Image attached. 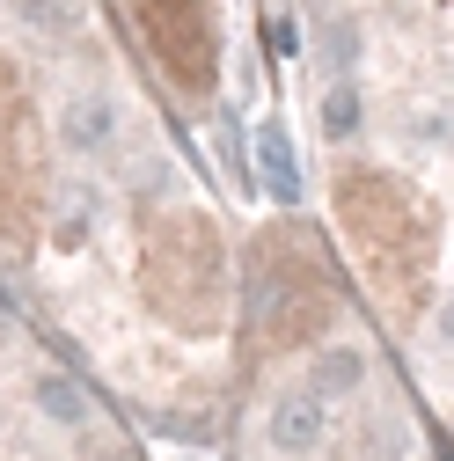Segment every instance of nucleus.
<instances>
[{"mask_svg":"<svg viewBox=\"0 0 454 461\" xmlns=\"http://www.w3.org/2000/svg\"><path fill=\"white\" fill-rule=\"evenodd\" d=\"M330 212L352 242L367 294L395 322H418L425 301H432V278H440V212H432V198L411 176H395V168L352 161L330 184Z\"/></svg>","mask_w":454,"mask_h":461,"instance_id":"nucleus-1","label":"nucleus"},{"mask_svg":"<svg viewBox=\"0 0 454 461\" xmlns=\"http://www.w3.org/2000/svg\"><path fill=\"white\" fill-rule=\"evenodd\" d=\"M132 285L154 322L213 337L235 315V264H227V235L205 205H154L140 220V264Z\"/></svg>","mask_w":454,"mask_h":461,"instance_id":"nucleus-2","label":"nucleus"},{"mask_svg":"<svg viewBox=\"0 0 454 461\" xmlns=\"http://www.w3.org/2000/svg\"><path fill=\"white\" fill-rule=\"evenodd\" d=\"M337 322V278L322 264V249L301 227H264L250 242V330L257 352H308L330 344Z\"/></svg>","mask_w":454,"mask_h":461,"instance_id":"nucleus-3","label":"nucleus"},{"mask_svg":"<svg viewBox=\"0 0 454 461\" xmlns=\"http://www.w3.org/2000/svg\"><path fill=\"white\" fill-rule=\"evenodd\" d=\"M44 125H37V103L15 74V59H0V242L15 257L37 249L44 235V205H51V184H44Z\"/></svg>","mask_w":454,"mask_h":461,"instance_id":"nucleus-4","label":"nucleus"},{"mask_svg":"<svg viewBox=\"0 0 454 461\" xmlns=\"http://www.w3.org/2000/svg\"><path fill=\"white\" fill-rule=\"evenodd\" d=\"M132 37L147 51V67L177 95H213L220 88V15L213 0H125Z\"/></svg>","mask_w":454,"mask_h":461,"instance_id":"nucleus-5","label":"nucleus"},{"mask_svg":"<svg viewBox=\"0 0 454 461\" xmlns=\"http://www.w3.org/2000/svg\"><path fill=\"white\" fill-rule=\"evenodd\" d=\"M51 147H67V154H103V147H118V95H110V88H74V95L59 103Z\"/></svg>","mask_w":454,"mask_h":461,"instance_id":"nucleus-6","label":"nucleus"},{"mask_svg":"<svg viewBox=\"0 0 454 461\" xmlns=\"http://www.w3.org/2000/svg\"><path fill=\"white\" fill-rule=\"evenodd\" d=\"M322 425H330V402H322V395H315L308 381H294L286 395L271 402V418H264V432H271V447H278V454H294V461L322 447Z\"/></svg>","mask_w":454,"mask_h":461,"instance_id":"nucleus-7","label":"nucleus"},{"mask_svg":"<svg viewBox=\"0 0 454 461\" xmlns=\"http://www.w3.org/2000/svg\"><path fill=\"white\" fill-rule=\"evenodd\" d=\"M30 402H37L51 425H67V432H81V425H88V388H81L74 374H59V366H44V374L30 381Z\"/></svg>","mask_w":454,"mask_h":461,"instance_id":"nucleus-8","label":"nucleus"},{"mask_svg":"<svg viewBox=\"0 0 454 461\" xmlns=\"http://www.w3.org/2000/svg\"><path fill=\"white\" fill-rule=\"evenodd\" d=\"M367 381V352H359V344H322V352H315V374H308V388L330 402V395H352Z\"/></svg>","mask_w":454,"mask_h":461,"instance_id":"nucleus-9","label":"nucleus"},{"mask_svg":"<svg viewBox=\"0 0 454 461\" xmlns=\"http://www.w3.org/2000/svg\"><path fill=\"white\" fill-rule=\"evenodd\" d=\"M51 205H59V212H51V242H59V249H81L88 227H95V212H88L81 198H51Z\"/></svg>","mask_w":454,"mask_h":461,"instance_id":"nucleus-10","label":"nucleus"},{"mask_svg":"<svg viewBox=\"0 0 454 461\" xmlns=\"http://www.w3.org/2000/svg\"><path fill=\"white\" fill-rule=\"evenodd\" d=\"M322 118H330V132H337V140L359 132V88H330V110H322Z\"/></svg>","mask_w":454,"mask_h":461,"instance_id":"nucleus-11","label":"nucleus"}]
</instances>
